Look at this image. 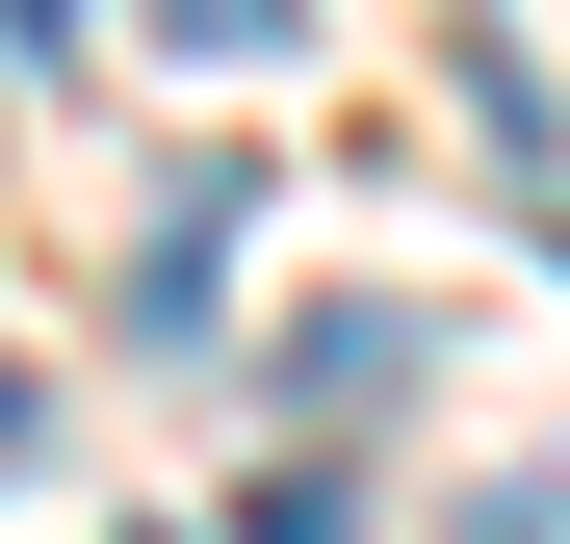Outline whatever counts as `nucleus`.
<instances>
[{
  "label": "nucleus",
  "instance_id": "obj_1",
  "mask_svg": "<svg viewBox=\"0 0 570 544\" xmlns=\"http://www.w3.org/2000/svg\"><path fill=\"white\" fill-rule=\"evenodd\" d=\"M415 363H441V311H312V337H285V389H312V415H390Z\"/></svg>",
  "mask_w": 570,
  "mask_h": 544
},
{
  "label": "nucleus",
  "instance_id": "obj_2",
  "mask_svg": "<svg viewBox=\"0 0 570 544\" xmlns=\"http://www.w3.org/2000/svg\"><path fill=\"white\" fill-rule=\"evenodd\" d=\"M130 27H156L181 78H285V52H312V0H130Z\"/></svg>",
  "mask_w": 570,
  "mask_h": 544
},
{
  "label": "nucleus",
  "instance_id": "obj_3",
  "mask_svg": "<svg viewBox=\"0 0 570 544\" xmlns=\"http://www.w3.org/2000/svg\"><path fill=\"white\" fill-rule=\"evenodd\" d=\"M234 544H363V493H337V467H285V493H259Z\"/></svg>",
  "mask_w": 570,
  "mask_h": 544
},
{
  "label": "nucleus",
  "instance_id": "obj_4",
  "mask_svg": "<svg viewBox=\"0 0 570 544\" xmlns=\"http://www.w3.org/2000/svg\"><path fill=\"white\" fill-rule=\"evenodd\" d=\"M27 441H52V389H27V363H0V467H27Z\"/></svg>",
  "mask_w": 570,
  "mask_h": 544
},
{
  "label": "nucleus",
  "instance_id": "obj_5",
  "mask_svg": "<svg viewBox=\"0 0 570 544\" xmlns=\"http://www.w3.org/2000/svg\"><path fill=\"white\" fill-rule=\"evenodd\" d=\"M0 27H27V52H78V0H0Z\"/></svg>",
  "mask_w": 570,
  "mask_h": 544
}]
</instances>
